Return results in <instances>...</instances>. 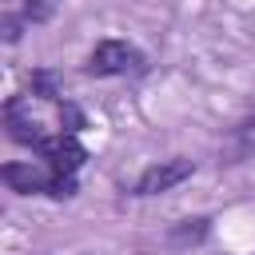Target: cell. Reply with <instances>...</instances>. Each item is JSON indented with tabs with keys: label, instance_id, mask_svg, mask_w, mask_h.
<instances>
[{
	"label": "cell",
	"instance_id": "6da1fadb",
	"mask_svg": "<svg viewBox=\"0 0 255 255\" xmlns=\"http://www.w3.org/2000/svg\"><path fill=\"white\" fill-rule=\"evenodd\" d=\"M4 183L20 195H56V199H68L76 195V179L72 175H56L52 167H32V163H4Z\"/></svg>",
	"mask_w": 255,
	"mask_h": 255
},
{
	"label": "cell",
	"instance_id": "7a4b0ae2",
	"mask_svg": "<svg viewBox=\"0 0 255 255\" xmlns=\"http://www.w3.org/2000/svg\"><path fill=\"white\" fill-rule=\"evenodd\" d=\"M143 68V52L128 40H100L88 56V76H139Z\"/></svg>",
	"mask_w": 255,
	"mask_h": 255
},
{
	"label": "cell",
	"instance_id": "3957f363",
	"mask_svg": "<svg viewBox=\"0 0 255 255\" xmlns=\"http://www.w3.org/2000/svg\"><path fill=\"white\" fill-rule=\"evenodd\" d=\"M36 151L48 159V167H52L56 175H76V171L84 167V159H88L84 143H80L72 131H60V135H44Z\"/></svg>",
	"mask_w": 255,
	"mask_h": 255
},
{
	"label": "cell",
	"instance_id": "277c9868",
	"mask_svg": "<svg viewBox=\"0 0 255 255\" xmlns=\"http://www.w3.org/2000/svg\"><path fill=\"white\" fill-rule=\"evenodd\" d=\"M191 175V159H163V163H151L139 179H135V195H159L175 183H183Z\"/></svg>",
	"mask_w": 255,
	"mask_h": 255
},
{
	"label": "cell",
	"instance_id": "5b68a950",
	"mask_svg": "<svg viewBox=\"0 0 255 255\" xmlns=\"http://www.w3.org/2000/svg\"><path fill=\"white\" fill-rule=\"evenodd\" d=\"M20 108H24L20 100H8V108H4V124H8V135H12L16 143H32V147H40L44 131H40V124H36L32 116H24Z\"/></svg>",
	"mask_w": 255,
	"mask_h": 255
},
{
	"label": "cell",
	"instance_id": "8992f818",
	"mask_svg": "<svg viewBox=\"0 0 255 255\" xmlns=\"http://www.w3.org/2000/svg\"><path fill=\"white\" fill-rule=\"evenodd\" d=\"M32 92L44 96V100H56V96H60V80H56V72H32Z\"/></svg>",
	"mask_w": 255,
	"mask_h": 255
},
{
	"label": "cell",
	"instance_id": "52a82bcc",
	"mask_svg": "<svg viewBox=\"0 0 255 255\" xmlns=\"http://www.w3.org/2000/svg\"><path fill=\"white\" fill-rule=\"evenodd\" d=\"M56 4H60V0H28V4H24V20H32V24H44V20H52Z\"/></svg>",
	"mask_w": 255,
	"mask_h": 255
},
{
	"label": "cell",
	"instance_id": "ba28073f",
	"mask_svg": "<svg viewBox=\"0 0 255 255\" xmlns=\"http://www.w3.org/2000/svg\"><path fill=\"white\" fill-rule=\"evenodd\" d=\"M60 124H64V131L76 135V131L84 128V112H80L76 104H64V108H60Z\"/></svg>",
	"mask_w": 255,
	"mask_h": 255
},
{
	"label": "cell",
	"instance_id": "9c48e42d",
	"mask_svg": "<svg viewBox=\"0 0 255 255\" xmlns=\"http://www.w3.org/2000/svg\"><path fill=\"white\" fill-rule=\"evenodd\" d=\"M235 135H239V147H243V151H255V116H247V120L235 128Z\"/></svg>",
	"mask_w": 255,
	"mask_h": 255
}]
</instances>
